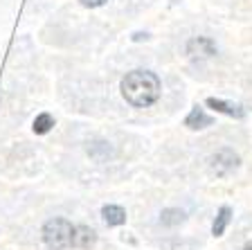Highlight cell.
Instances as JSON below:
<instances>
[{
  "mask_svg": "<svg viewBox=\"0 0 252 250\" xmlns=\"http://www.w3.org/2000/svg\"><path fill=\"white\" fill-rule=\"evenodd\" d=\"M243 250H252V241H250V244H246V248H243Z\"/></svg>",
  "mask_w": 252,
  "mask_h": 250,
  "instance_id": "13",
  "label": "cell"
},
{
  "mask_svg": "<svg viewBox=\"0 0 252 250\" xmlns=\"http://www.w3.org/2000/svg\"><path fill=\"white\" fill-rule=\"evenodd\" d=\"M94 241H97V235H94L93 228H88V225H74V230H72V246L74 248L88 250L94 246Z\"/></svg>",
  "mask_w": 252,
  "mask_h": 250,
  "instance_id": "4",
  "label": "cell"
},
{
  "mask_svg": "<svg viewBox=\"0 0 252 250\" xmlns=\"http://www.w3.org/2000/svg\"><path fill=\"white\" fill-rule=\"evenodd\" d=\"M207 106H212L214 110H220V113H225V115H232V117H241L243 115L241 106H232L227 102H220V99H214V97L207 99Z\"/></svg>",
  "mask_w": 252,
  "mask_h": 250,
  "instance_id": "9",
  "label": "cell"
},
{
  "mask_svg": "<svg viewBox=\"0 0 252 250\" xmlns=\"http://www.w3.org/2000/svg\"><path fill=\"white\" fill-rule=\"evenodd\" d=\"M185 124H187L189 129H205V126L212 124V117H210V115H205L203 108H198V106H196V108L189 113L187 120H185Z\"/></svg>",
  "mask_w": 252,
  "mask_h": 250,
  "instance_id": "7",
  "label": "cell"
},
{
  "mask_svg": "<svg viewBox=\"0 0 252 250\" xmlns=\"http://www.w3.org/2000/svg\"><path fill=\"white\" fill-rule=\"evenodd\" d=\"M54 126V117L50 113H41L34 120V133H38V136H43V133H47V131Z\"/></svg>",
  "mask_w": 252,
  "mask_h": 250,
  "instance_id": "11",
  "label": "cell"
},
{
  "mask_svg": "<svg viewBox=\"0 0 252 250\" xmlns=\"http://www.w3.org/2000/svg\"><path fill=\"white\" fill-rule=\"evenodd\" d=\"M236 167H239V156L232 153L230 149L219 151L216 156H212V160H210V169H212V174H216V176H227V174L234 172Z\"/></svg>",
  "mask_w": 252,
  "mask_h": 250,
  "instance_id": "3",
  "label": "cell"
},
{
  "mask_svg": "<svg viewBox=\"0 0 252 250\" xmlns=\"http://www.w3.org/2000/svg\"><path fill=\"white\" fill-rule=\"evenodd\" d=\"M230 216H232V210L227 208V205H223V208L219 210V216H216L214 225H212V232H214V237H220L223 232H225L227 223H230Z\"/></svg>",
  "mask_w": 252,
  "mask_h": 250,
  "instance_id": "8",
  "label": "cell"
},
{
  "mask_svg": "<svg viewBox=\"0 0 252 250\" xmlns=\"http://www.w3.org/2000/svg\"><path fill=\"white\" fill-rule=\"evenodd\" d=\"M185 221V212L183 210H164L160 214V223L162 225H178Z\"/></svg>",
  "mask_w": 252,
  "mask_h": 250,
  "instance_id": "10",
  "label": "cell"
},
{
  "mask_svg": "<svg viewBox=\"0 0 252 250\" xmlns=\"http://www.w3.org/2000/svg\"><path fill=\"white\" fill-rule=\"evenodd\" d=\"M122 95L137 108L151 106L160 97V79L149 70H133L122 79Z\"/></svg>",
  "mask_w": 252,
  "mask_h": 250,
  "instance_id": "1",
  "label": "cell"
},
{
  "mask_svg": "<svg viewBox=\"0 0 252 250\" xmlns=\"http://www.w3.org/2000/svg\"><path fill=\"white\" fill-rule=\"evenodd\" d=\"M106 0H81V5L84 7H101Z\"/></svg>",
  "mask_w": 252,
  "mask_h": 250,
  "instance_id": "12",
  "label": "cell"
},
{
  "mask_svg": "<svg viewBox=\"0 0 252 250\" xmlns=\"http://www.w3.org/2000/svg\"><path fill=\"white\" fill-rule=\"evenodd\" d=\"M101 216L108 225H122L126 223V212L120 208V205H104L101 210Z\"/></svg>",
  "mask_w": 252,
  "mask_h": 250,
  "instance_id": "6",
  "label": "cell"
},
{
  "mask_svg": "<svg viewBox=\"0 0 252 250\" xmlns=\"http://www.w3.org/2000/svg\"><path fill=\"white\" fill-rule=\"evenodd\" d=\"M72 230L74 225L65 219H50L43 225V241L54 250H63L72 246Z\"/></svg>",
  "mask_w": 252,
  "mask_h": 250,
  "instance_id": "2",
  "label": "cell"
},
{
  "mask_svg": "<svg viewBox=\"0 0 252 250\" xmlns=\"http://www.w3.org/2000/svg\"><path fill=\"white\" fill-rule=\"evenodd\" d=\"M187 52H189V57H212V54H216V47L210 38L198 36L194 41H189Z\"/></svg>",
  "mask_w": 252,
  "mask_h": 250,
  "instance_id": "5",
  "label": "cell"
}]
</instances>
